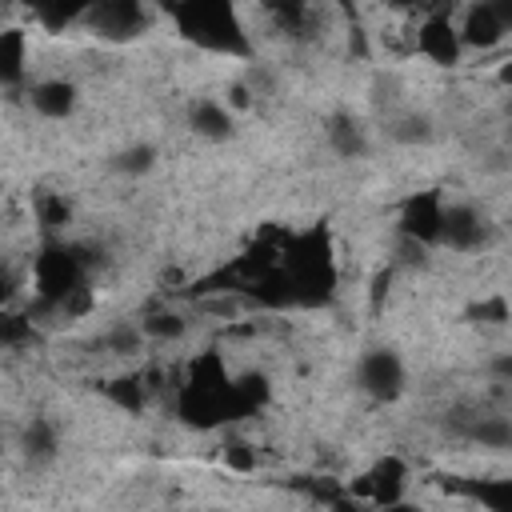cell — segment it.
Masks as SVG:
<instances>
[{
    "instance_id": "cell-1",
    "label": "cell",
    "mask_w": 512,
    "mask_h": 512,
    "mask_svg": "<svg viewBox=\"0 0 512 512\" xmlns=\"http://www.w3.org/2000/svg\"><path fill=\"white\" fill-rule=\"evenodd\" d=\"M172 16H176L180 32L188 40H196L200 48L232 52V56L248 52V36L240 28V16H236L232 0H176Z\"/></svg>"
},
{
    "instance_id": "cell-2",
    "label": "cell",
    "mask_w": 512,
    "mask_h": 512,
    "mask_svg": "<svg viewBox=\"0 0 512 512\" xmlns=\"http://www.w3.org/2000/svg\"><path fill=\"white\" fill-rule=\"evenodd\" d=\"M284 280L292 292V304H324L336 288V264L328 256V240L324 232H308L296 236L284 252Z\"/></svg>"
},
{
    "instance_id": "cell-3",
    "label": "cell",
    "mask_w": 512,
    "mask_h": 512,
    "mask_svg": "<svg viewBox=\"0 0 512 512\" xmlns=\"http://www.w3.org/2000/svg\"><path fill=\"white\" fill-rule=\"evenodd\" d=\"M84 268L88 260L80 256V248L68 244H44V252L32 264V284H36V308L40 312H60L64 296L76 292L84 284Z\"/></svg>"
},
{
    "instance_id": "cell-4",
    "label": "cell",
    "mask_w": 512,
    "mask_h": 512,
    "mask_svg": "<svg viewBox=\"0 0 512 512\" xmlns=\"http://www.w3.org/2000/svg\"><path fill=\"white\" fill-rule=\"evenodd\" d=\"M84 24L104 40H136L148 28V12L140 0H92Z\"/></svg>"
},
{
    "instance_id": "cell-5",
    "label": "cell",
    "mask_w": 512,
    "mask_h": 512,
    "mask_svg": "<svg viewBox=\"0 0 512 512\" xmlns=\"http://www.w3.org/2000/svg\"><path fill=\"white\" fill-rule=\"evenodd\" d=\"M512 28V0H480L464 12L460 44L464 48H496Z\"/></svg>"
},
{
    "instance_id": "cell-6",
    "label": "cell",
    "mask_w": 512,
    "mask_h": 512,
    "mask_svg": "<svg viewBox=\"0 0 512 512\" xmlns=\"http://www.w3.org/2000/svg\"><path fill=\"white\" fill-rule=\"evenodd\" d=\"M356 384L372 396V400H396L400 392H404V364H400V356L392 352V348H372L364 360H360V368H356Z\"/></svg>"
},
{
    "instance_id": "cell-7",
    "label": "cell",
    "mask_w": 512,
    "mask_h": 512,
    "mask_svg": "<svg viewBox=\"0 0 512 512\" xmlns=\"http://www.w3.org/2000/svg\"><path fill=\"white\" fill-rule=\"evenodd\" d=\"M440 216H444L440 192H416L400 208V236L432 248V244H440Z\"/></svg>"
},
{
    "instance_id": "cell-8",
    "label": "cell",
    "mask_w": 512,
    "mask_h": 512,
    "mask_svg": "<svg viewBox=\"0 0 512 512\" xmlns=\"http://www.w3.org/2000/svg\"><path fill=\"white\" fill-rule=\"evenodd\" d=\"M492 236L488 220L472 208V204H448L444 216H440V244L456 248V252H476L484 248Z\"/></svg>"
},
{
    "instance_id": "cell-9",
    "label": "cell",
    "mask_w": 512,
    "mask_h": 512,
    "mask_svg": "<svg viewBox=\"0 0 512 512\" xmlns=\"http://www.w3.org/2000/svg\"><path fill=\"white\" fill-rule=\"evenodd\" d=\"M404 480H408L404 460H400V456H384V460H376V464L360 476L356 492H364L372 504L392 508V504H400V496H404Z\"/></svg>"
},
{
    "instance_id": "cell-10",
    "label": "cell",
    "mask_w": 512,
    "mask_h": 512,
    "mask_svg": "<svg viewBox=\"0 0 512 512\" xmlns=\"http://www.w3.org/2000/svg\"><path fill=\"white\" fill-rule=\"evenodd\" d=\"M416 48L432 60V64H456L460 60V52H464V44H460V32L452 28V20L448 16H428L424 24H420V32H416Z\"/></svg>"
},
{
    "instance_id": "cell-11",
    "label": "cell",
    "mask_w": 512,
    "mask_h": 512,
    "mask_svg": "<svg viewBox=\"0 0 512 512\" xmlns=\"http://www.w3.org/2000/svg\"><path fill=\"white\" fill-rule=\"evenodd\" d=\"M324 136H328L332 152L344 156V160H360L368 152V128L352 112H332L328 124H324Z\"/></svg>"
},
{
    "instance_id": "cell-12",
    "label": "cell",
    "mask_w": 512,
    "mask_h": 512,
    "mask_svg": "<svg viewBox=\"0 0 512 512\" xmlns=\"http://www.w3.org/2000/svg\"><path fill=\"white\" fill-rule=\"evenodd\" d=\"M32 108L40 112V116H48V120H64V116H72V108H76V84L72 80H40V84H32Z\"/></svg>"
},
{
    "instance_id": "cell-13",
    "label": "cell",
    "mask_w": 512,
    "mask_h": 512,
    "mask_svg": "<svg viewBox=\"0 0 512 512\" xmlns=\"http://www.w3.org/2000/svg\"><path fill=\"white\" fill-rule=\"evenodd\" d=\"M268 404V376L260 372H248L240 380H228V420H240V416H252L256 408Z\"/></svg>"
},
{
    "instance_id": "cell-14",
    "label": "cell",
    "mask_w": 512,
    "mask_h": 512,
    "mask_svg": "<svg viewBox=\"0 0 512 512\" xmlns=\"http://www.w3.org/2000/svg\"><path fill=\"white\" fill-rule=\"evenodd\" d=\"M188 124L204 140H228L232 136V108H224L216 100H196L188 108Z\"/></svg>"
},
{
    "instance_id": "cell-15",
    "label": "cell",
    "mask_w": 512,
    "mask_h": 512,
    "mask_svg": "<svg viewBox=\"0 0 512 512\" xmlns=\"http://www.w3.org/2000/svg\"><path fill=\"white\" fill-rule=\"evenodd\" d=\"M20 452H24L28 464H52L56 452H60L56 424H52V420H32V424L20 432Z\"/></svg>"
},
{
    "instance_id": "cell-16",
    "label": "cell",
    "mask_w": 512,
    "mask_h": 512,
    "mask_svg": "<svg viewBox=\"0 0 512 512\" xmlns=\"http://www.w3.org/2000/svg\"><path fill=\"white\" fill-rule=\"evenodd\" d=\"M28 64V36L24 28H4L0 32V84H20Z\"/></svg>"
},
{
    "instance_id": "cell-17",
    "label": "cell",
    "mask_w": 512,
    "mask_h": 512,
    "mask_svg": "<svg viewBox=\"0 0 512 512\" xmlns=\"http://www.w3.org/2000/svg\"><path fill=\"white\" fill-rule=\"evenodd\" d=\"M20 4H28L44 28L76 24V20H84V12L92 8V0H20Z\"/></svg>"
},
{
    "instance_id": "cell-18",
    "label": "cell",
    "mask_w": 512,
    "mask_h": 512,
    "mask_svg": "<svg viewBox=\"0 0 512 512\" xmlns=\"http://www.w3.org/2000/svg\"><path fill=\"white\" fill-rule=\"evenodd\" d=\"M464 436H468L472 444H480V448L504 452V448L512 444V424H508L504 416H480V420H472V424L464 428Z\"/></svg>"
},
{
    "instance_id": "cell-19",
    "label": "cell",
    "mask_w": 512,
    "mask_h": 512,
    "mask_svg": "<svg viewBox=\"0 0 512 512\" xmlns=\"http://www.w3.org/2000/svg\"><path fill=\"white\" fill-rule=\"evenodd\" d=\"M388 132H392V140H400V144H428V140L436 136V128H432V120H428L424 112H404V116H396Z\"/></svg>"
},
{
    "instance_id": "cell-20",
    "label": "cell",
    "mask_w": 512,
    "mask_h": 512,
    "mask_svg": "<svg viewBox=\"0 0 512 512\" xmlns=\"http://www.w3.org/2000/svg\"><path fill=\"white\" fill-rule=\"evenodd\" d=\"M112 168H116L120 176H144V172L156 168V148H152V144H128L124 152L112 156Z\"/></svg>"
},
{
    "instance_id": "cell-21",
    "label": "cell",
    "mask_w": 512,
    "mask_h": 512,
    "mask_svg": "<svg viewBox=\"0 0 512 512\" xmlns=\"http://www.w3.org/2000/svg\"><path fill=\"white\" fill-rule=\"evenodd\" d=\"M32 336H36L32 316L8 312V304H4V308H0V348H20V344H28Z\"/></svg>"
},
{
    "instance_id": "cell-22",
    "label": "cell",
    "mask_w": 512,
    "mask_h": 512,
    "mask_svg": "<svg viewBox=\"0 0 512 512\" xmlns=\"http://www.w3.org/2000/svg\"><path fill=\"white\" fill-rule=\"evenodd\" d=\"M184 316H176V312H152V316H144V324H140V332H144V340H180L184 336Z\"/></svg>"
},
{
    "instance_id": "cell-23",
    "label": "cell",
    "mask_w": 512,
    "mask_h": 512,
    "mask_svg": "<svg viewBox=\"0 0 512 512\" xmlns=\"http://www.w3.org/2000/svg\"><path fill=\"white\" fill-rule=\"evenodd\" d=\"M108 400L136 416V412H144V384L136 376H120V380L108 384Z\"/></svg>"
},
{
    "instance_id": "cell-24",
    "label": "cell",
    "mask_w": 512,
    "mask_h": 512,
    "mask_svg": "<svg viewBox=\"0 0 512 512\" xmlns=\"http://www.w3.org/2000/svg\"><path fill=\"white\" fill-rule=\"evenodd\" d=\"M36 216H40V224H44L48 232H60V228L72 220V204H68L64 196H56V192H44V196L36 200Z\"/></svg>"
},
{
    "instance_id": "cell-25",
    "label": "cell",
    "mask_w": 512,
    "mask_h": 512,
    "mask_svg": "<svg viewBox=\"0 0 512 512\" xmlns=\"http://www.w3.org/2000/svg\"><path fill=\"white\" fill-rule=\"evenodd\" d=\"M464 492H468V496H476L480 504H488L492 512H504V508L512 504V488H508L504 480H488V484H484V480H480V484H464Z\"/></svg>"
},
{
    "instance_id": "cell-26",
    "label": "cell",
    "mask_w": 512,
    "mask_h": 512,
    "mask_svg": "<svg viewBox=\"0 0 512 512\" xmlns=\"http://www.w3.org/2000/svg\"><path fill=\"white\" fill-rule=\"evenodd\" d=\"M268 8L284 32H300L308 20V0H268Z\"/></svg>"
},
{
    "instance_id": "cell-27",
    "label": "cell",
    "mask_w": 512,
    "mask_h": 512,
    "mask_svg": "<svg viewBox=\"0 0 512 512\" xmlns=\"http://www.w3.org/2000/svg\"><path fill=\"white\" fill-rule=\"evenodd\" d=\"M104 344H108L116 356H132V352H140L144 332H140V328H128V324H116V328L104 336Z\"/></svg>"
},
{
    "instance_id": "cell-28",
    "label": "cell",
    "mask_w": 512,
    "mask_h": 512,
    "mask_svg": "<svg viewBox=\"0 0 512 512\" xmlns=\"http://www.w3.org/2000/svg\"><path fill=\"white\" fill-rule=\"evenodd\" d=\"M224 464L236 468V472H252L256 468V448L232 436V440H224Z\"/></svg>"
},
{
    "instance_id": "cell-29",
    "label": "cell",
    "mask_w": 512,
    "mask_h": 512,
    "mask_svg": "<svg viewBox=\"0 0 512 512\" xmlns=\"http://www.w3.org/2000/svg\"><path fill=\"white\" fill-rule=\"evenodd\" d=\"M472 316H488L492 324H504V320H508V304H504V296H492V300H484L480 308H472Z\"/></svg>"
},
{
    "instance_id": "cell-30",
    "label": "cell",
    "mask_w": 512,
    "mask_h": 512,
    "mask_svg": "<svg viewBox=\"0 0 512 512\" xmlns=\"http://www.w3.org/2000/svg\"><path fill=\"white\" fill-rule=\"evenodd\" d=\"M12 296H16V272H12L8 264H0V308H4Z\"/></svg>"
},
{
    "instance_id": "cell-31",
    "label": "cell",
    "mask_w": 512,
    "mask_h": 512,
    "mask_svg": "<svg viewBox=\"0 0 512 512\" xmlns=\"http://www.w3.org/2000/svg\"><path fill=\"white\" fill-rule=\"evenodd\" d=\"M228 104H232V108H248V104H252V92H248V84H232V92H228Z\"/></svg>"
},
{
    "instance_id": "cell-32",
    "label": "cell",
    "mask_w": 512,
    "mask_h": 512,
    "mask_svg": "<svg viewBox=\"0 0 512 512\" xmlns=\"http://www.w3.org/2000/svg\"><path fill=\"white\" fill-rule=\"evenodd\" d=\"M392 8H416V4H424V0H388Z\"/></svg>"
},
{
    "instance_id": "cell-33",
    "label": "cell",
    "mask_w": 512,
    "mask_h": 512,
    "mask_svg": "<svg viewBox=\"0 0 512 512\" xmlns=\"http://www.w3.org/2000/svg\"><path fill=\"white\" fill-rule=\"evenodd\" d=\"M168 4H176V0H168Z\"/></svg>"
},
{
    "instance_id": "cell-34",
    "label": "cell",
    "mask_w": 512,
    "mask_h": 512,
    "mask_svg": "<svg viewBox=\"0 0 512 512\" xmlns=\"http://www.w3.org/2000/svg\"><path fill=\"white\" fill-rule=\"evenodd\" d=\"M340 4H348V0H340Z\"/></svg>"
}]
</instances>
